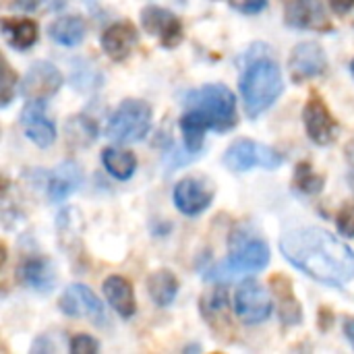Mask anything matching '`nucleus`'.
Wrapping results in <instances>:
<instances>
[{"mask_svg":"<svg viewBox=\"0 0 354 354\" xmlns=\"http://www.w3.org/2000/svg\"><path fill=\"white\" fill-rule=\"evenodd\" d=\"M270 263V249L263 241H245L243 245H239L232 255L218 263L212 274H207V280H216V282H228V280H236L239 276H249V274H257L261 270H266Z\"/></svg>","mask_w":354,"mask_h":354,"instance_id":"obj_5","label":"nucleus"},{"mask_svg":"<svg viewBox=\"0 0 354 354\" xmlns=\"http://www.w3.org/2000/svg\"><path fill=\"white\" fill-rule=\"evenodd\" d=\"M64 83L62 73L50 62H35L21 81V95L25 100H48Z\"/></svg>","mask_w":354,"mask_h":354,"instance_id":"obj_14","label":"nucleus"},{"mask_svg":"<svg viewBox=\"0 0 354 354\" xmlns=\"http://www.w3.org/2000/svg\"><path fill=\"white\" fill-rule=\"evenodd\" d=\"M270 286L274 290V297L278 299V307H280V319L286 324V326H299L303 322V309H301V303L299 299L295 297V290H292V282L282 276V274H276L270 278Z\"/></svg>","mask_w":354,"mask_h":354,"instance_id":"obj_19","label":"nucleus"},{"mask_svg":"<svg viewBox=\"0 0 354 354\" xmlns=\"http://www.w3.org/2000/svg\"><path fill=\"white\" fill-rule=\"evenodd\" d=\"M81 168L77 162H62L60 166H56L52 170V174L48 176V199L54 203H62L66 197H71L79 187H81Z\"/></svg>","mask_w":354,"mask_h":354,"instance_id":"obj_18","label":"nucleus"},{"mask_svg":"<svg viewBox=\"0 0 354 354\" xmlns=\"http://www.w3.org/2000/svg\"><path fill=\"white\" fill-rule=\"evenodd\" d=\"M50 37L60 44V46H66V48H73V46H79L85 37V23L81 17H62L58 21H54L48 29Z\"/></svg>","mask_w":354,"mask_h":354,"instance_id":"obj_23","label":"nucleus"},{"mask_svg":"<svg viewBox=\"0 0 354 354\" xmlns=\"http://www.w3.org/2000/svg\"><path fill=\"white\" fill-rule=\"evenodd\" d=\"M216 195V187L207 178L189 176L174 187V203L185 216H199L205 212Z\"/></svg>","mask_w":354,"mask_h":354,"instance_id":"obj_11","label":"nucleus"},{"mask_svg":"<svg viewBox=\"0 0 354 354\" xmlns=\"http://www.w3.org/2000/svg\"><path fill=\"white\" fill-rule=\"evenodd\" d=\"M284 91V81L280 66L270 60L261 58L249 64L241 77V95L245 100L247 114L251 118L261 116Z\"/></svg>","mask_w":354,"mask_h":354,"instance_id":"obj_2","label":"nucleus"},{"mask_svg":"<svg viewBox=\"0 0 354 354\" xmlns=\"http://www.w3.org/2000/svg\"><path fill=\"white\" fill-rule=\"evenodd\" d=\"M151 127V108L143 100H124L108 120V137L116 145L141 141Z\"/></svg>","mask_w":354,"mask_h":354,"instance_id":"obj_4","label":"nucleus"},{"mask_svg":"<svg viewBox=\"0 0 354 354\" xmlns=\"http://www.w3.org/2000/svg\"><path fill=\"white\" fill-rule=\"evenodd\" d=\"M324 176H319L309 162H301L295 170V185L299 191L307 193V195H317L324 189Z\"/></svg>","mask_w":354,"mask_h":354,"instance_id":"obj_26","label":"nucleus"},{"mask_svg":"<svg viewBox=\"0 0 354 354\" xmlns=\"http://www.w3.org/2000/svg\"><path fill=\"white\" fill-rule=\"evenodd\" d=\"M266 6H268V0H239L236 2V8L247 15H255V12L263 10Z\"/></svg>","mask_w":354,"mask_h":354,"instance_id":"obj_30","label":"nucleus"},{"mask_svg":"<svg viewBox=\"0 0 354 354\" xmlns=\"http://www.w3.org/2000/svg\"><path fill=\"white\" fill-rule=\"evenodd\" d=\"M328 68V56L317 41H303L292 48L288 71L295 83H303L307 79L324 75Z\"/></svg>","mask_w":354,"mask_h":354,"instance_id":"obj_12","label":"nucleus"},{"mask_svg":"<svg viewBox=\"0 0 354 354\" xmlns=\"http://www.w3.org/2000/svg\"><path fill=\"white\" fill-rule=\"evenodd\" d=\"M344 334H346V340L353 344L354 348V317H348V319L344 322Z\"/></svg>","mask_w":354,"mask_h":354,"instance_id":"obj_33","label":"nucleus"},{"mask_svg":"<svg viewBox=\"0 0 354 354\" xmlns=\"http://www.w3.org/2000/svg\"><path fill=\"white\" fill-rule=\"evenodd\" d=\"M187 110L197 112L214 131H230L236 127V100L222 83H209L185 95Z\"/></svg>","mask_w":354,"mask_h":354,"instance_id":"obj_3","label":"nucleus"},{"mask_svg":"<svg viewBox=\"0 0 354 354\" xmlns=\"http://www.w3.org/2000/svg\"><path fill=\"white\" fill-rule=\"evenodd\" d=\"M44 0H12V8L25 10V12H33Z\"/></svg>","mask_w":354,"mask_h":354,"instance_id":"obj_31","label":"nucleus"},{"mask_svg":"<svg viewBox=\"0 0 354 354\" xmlns=\"http://www.w3.org/2000/svg\"><path fill=\"white\" fill-rule=\"evenodd\" d=\"M147 292L158 307H168L176 299L178 280L170 270H158L147 278Z\"/></svg>","mask_w":354,"mask_h":354,"instance_id":"obj_22","label":"nucleus"},{"mask_svg":"<svg viewBox=\"0 0 354 354\" xmlns=\"http://www.w3.org/2000/svg\"><path fill=\"white\" fill-rule=\"evenodd\" d=\"M284 21L292 29L330 31L332 23L322 0H288Z\"/></svg>","mask_w":354,"mask_h":354,"instance_id":"obj_13","label":"nucleus"},{"mask_svg":"<svg viewBox=\"0 0 354 354\" xmlns=\"http://www.w3.org/2000/svg\"><path fill=\"white\" fill-rule=\"evenodd\" d=\"M351 73H353V77H354V60L351 62Z\"/></svg>","mask_w":354,"mask_h":354,"instance_id":"obj_34","label":"nucleus"},{"mask_svg":"<svg viewBox=\"0 0 354 354\" xmlns=\"http://www.w3.org/2000/svg\"><path fill=\"white\" fill-rule=\"evenodd\" d=\"M139 33L133 23L120 21L110 25L102 35V48L112 60H124L137 46Z\"/></svg>","mask_w":354,"mask_h":354,"instance_id":"obj_17","label":"nucleus"},{"mask_svg":"<svg viewBox=\"0 0 354 354\" xmlns=\"http://www.w3.org/2000/svg\"><path fill=\"white\" fill-rule=\"evenodd\" d=\"M336 226L340 230L342 236L353 239L354 236V203H348L340 209V214L336 216Z\"/></svg>","mask_w":354,"mask_h":354,"instance_id":"obj_28","label":"nucleus"},{"mask_svg":"<svg viewBox=\"0 0 354 354\" xmlns=\"http://www.w3.org/2000/svg\"><path fill=\"white\" fill-rule=\"evenodd\" d=\"M102 162H104V168L118 180L131 178L137 168V158L131 151H124L118 147H106L102 153Z\"/></svg>","mask_w":354,"mask_h":354,"instance_id":"obj_24","label":"nucleus"},{"mask_svg":"<svg viewBox=\"0 0 354 354\" xmlns=\"http://www.w3.org/2000/svg\"><path fill=\"white\" fill-rule=\"evenodd\" d=\"M330 4H332V8H334L338 15H344V12H348V10L353 8L354 0H330Z\"/></svg>","mask_w":354,"mask_h":354,"instance_id":"obj_32","label":"nucleus"},{"mask_svg":"<svg viewBox=\"0 0 354 354\" xmlns=\"http://www.w3.org/2000/svg\"><path fill=\"white\" fill-rule=\"evenodd\" d=\"M282 255L309 278L344 288L354 278V249L324 228H299L280 241Z\"/></svg>","mask_w":354,"mask_h":354,"instance_id":"obj_1","label":"nucleus"},{"mask_svg":"<svg viewBox=\"0 0 354 354\" xmlns=\"http://www.w3.org/2000/svg\"><path fill=\"white\" fill-rule=\"evenodd\" d=\"M141 25L143 29L160 39L162 48H176L183 41V23L180 19L162 6H147L141 10Z\"/></svg>","mask_w":354,"mask_h":354,"instance_id":"obj_9","label":"nucleus"},{"mask_svg":"<svg viewBox=\"0 0 354 354\" xmlns=\"http://www.w3.org/2000/svg\"><path fill=\"white\" fill-rule=\"evenodd\" d=\"M303 122H305L307 135L317 145H330L338 137V122L330 114L326 102L317 93H311V97L307 100L305 110H303Z\"/></svg>","mask_w":354,"mask_h":354,"instance_id":"obj_10","label":"nucleus"},{"mask_svg":"<svg viewBox=\"0 0 354 354\" xmlns=\"http://www.w3.org/2000/svg\"><path fill=\"white\" fill-rule=\"evenodd\" d=\"M180 129H183L185 147H187L191 153L199 151V149H201V145H203L205 131L209 129V127L205 124V120H203L197 112L187 110V112L183 114V118H180Z\"/></svg>","mask_w":354,"mask_h":354,"instance_id":"obj_25","label":"nucleus"},{"mask_svg":"<svg viewBox=\"0 0 354 354\" xmlns=\"http://www.w3.org/2000/svg\"><path fill=\"white\" fill-rule=\"evenodd\" d=\"M284 164V158L278 149L257 143L253 139H241L232 143L224 153V166L232 172H247L251 168L276 170Z\"/></svg>","mask_w":354,"mask_h":354,"instance_id":"obj_6","label":"nucleus"},{"mask_svg":"<svg viewBox=\"0 0 354 354\" xmlns=\"http://www.w3.org/2000/svg\"><path fill=\"white\" fill-rule=\"evenodd\" d=\"M104 295L108 299V303L112 305V309L120 315V317H133L137 311V303H135V290L131 286V282L122 276H110L104 280Z\"/></svg>","mask_w":354,"mask_h":354,"instance_id":"obj_20","label":"nucleus"},{"mask_svg":"<svg viewBox=\"0 0 354 354\" xmlns=\"http://www.w3.org/2000/svg\"><path fill=\"white\" fill-rule=\"evenodd\" d=\"M17 95V75L12 73L10 64L4 60V73H2V106L6 108L12 97Z\"/></svg>","mask_w":354,"mask_h":354,"instance_id":"obj_27","label":"nucleus"},{"mask_svg":"<svg viewBox=\"0 0 354 354\" xmlns=\"http://www.w3.org/2000/svg\"><path fill=\"white\" fill-rule=\"evenodd\" d=\"M19 278L25 286H29L31 290L35 292H52L54 286H56V272H54V266L41 257V255H33V257H27L21 268H19Z\"/></svg>","mask_w":354,"mask_h":354,"instance_id":"obj_16","label":"nucleus"},{"mask_svg":"<svg viewBox=\"0 0 354 354\" xmlns=\"http://www.w3.org/2000/svg\"><path fill=\"white\" fill-rule=\"evenodd\" d=\"M234 311L243 324L257 326L272 315V299L257 282H245L234 295Z\"/></svg>","mask_w":354,"mask_h":354,"instance_id":"obj_8","label":"nucleus"},{"mask_svg":"<svg viewBox=\"0 0 354 354\" xmlns=\"http://www.w3.org/2000/svg\"><path fill=\"white\" fill-rule=\"evenodd\" d=\"M97 348H100V344L95 342V338L87 336V334H77L68 346V351L73 354H93L97 353Z\"/></svg>","mask_w":354,"mask_h":354,"instance_id":"obj_29","label":"nucleus"},{"mask_svg":"<svg viewBox=\"0 0 354 354\" xmlns=\"http://www.w3.org/2000/svg\"><path fill=\"white\" fill-rule=\"evenodd\" d=\"M2 35L15 50H29L37 41V25L29 19H2Z\"/></svg>","mask_w":354,"mask_h":354,"instance_id":"obj_21","label":"nucleus"},{"mask_svg":"<svg viewBox=\"0 0 354 354\" xmlns=\"http://www.w3.org/2000/svg\"><path fill=\"white\" fill-rule=\"evenodd\" d=\"M21 127L37 147H50L56 139V127L46 116V100H27L21 112Z\"/></svg>","mask_w":354,"mask_h":354,"instance_id":"obj_15","label":"nucleus"},{"mask_svg":"<svg viewBox=\"0 0 354 354\" xmlns=\"http://www.w3.org/2000/svg\"><path fill=\"white\" fill-rule=\"evenodd\" d=\"M58 307L64 315L68 317H79V319H89L95 326H104L106 324V311L104 305L100 303V299L95 297V292L83 284H71L60 301Z\"/></svg>","mask_w":354,"mask_h":354,"instance_id":"obj_7","label":"nucleus"}]
</instances>
